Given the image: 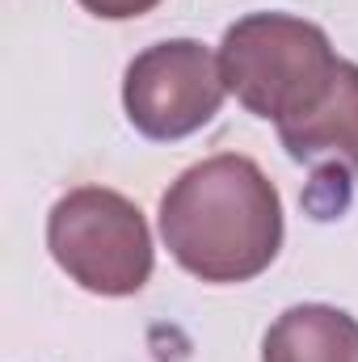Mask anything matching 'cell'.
I'll use <instances>...</instances> for the list:
<instances>
[{"label":"cell","mask_w":358,"mask_h":362,"mask_svg":"<svg viewBox=\"0 0 358 362\" xmlns=\"http://www.w3.org/2000/svg\"><path fill=\"white\" fill-rule=\"evenodd\" d=\"M76 4L93 17H101V21H131V17L152 13L161 0H76Z\"/></svg>","instance_id":"cell-7"},{"label":"cell","mask_w":358,"mask_h":362,"mask_svg":"<svg viewBox=\"0 0 358 362\" xmlns=\"http://www.w3.org/2000/svg\"><path fill=\"white\" fill-rule=\"evenodd\" d=\"M278 139L295 165L312 169V185L304 194L312 219H337L358 185V64L342 59L325 97L282 122Z\"/></svg>","instance_id":"cell-5"},{"label":"cell","mask_w":358,"mask_h":362,"mask_svg":"<svg viewBox=\"0 0 358 362\" xmlns=\"http://www.w3.org/2000/svg\"><path fill=\"white\" fill-rule=\"evenodd\" d=\"M47 249L81 291L101 299L139 295L156 262L144 211L105 185H76L51 206Z\"/></svg>","instance_id":"cell-3"},{"label":"cell","mask_w":358,"mask_h":362,"mask_svg":"<svg viewBox=\"0 0 358 362\" xmlns=\"http://www.w3.org/2000/svg\"><path fill=\"white\" fill-rule=\"evenodd\" d=\"M262 362H358V320L329 303H295L266 329Z\"/></svg>","instance_id":"cell-6"},{"label":"cell","mask_w":358,"mask_h":362,"mask_svg":"<svg viewBox=\"0 0 358 362\" xmlns=\"http://www.w3.org/2000/svg\"><path fill=\"white\" fill-rule=\"evenodd\" d=\"M228 97L219 55L198 38H165L144 47L122 76L127 122L152 144H178L202 131Z\"/></svg>","instance_id":"cell-4"},{"label":"cell","mask_w":358,"mask_h":362,"mask_svg":"<svg viewBox=\"0 0 358 362\" xmlns=\"http://www.w3.org/2000/svg\"><path fill=\"white\" fill-rule=\"evenodd\" d=\"M161 240L202 282H253L282 249V198L258 160L236 152L207 156L165 189Z\"/></svg>","instance_id":"cell-1"},{"label":"cell","mask_w":358,"mask_h":362,"mask_svg":"<svg viewBox=\"0 0 358 362\" xmlns=\"http://www.w3.org/2000/svg\"><path fill=\"white\" fill-rule=\"evenodd\" d=\"M337 55L329 34L316 21L291 13H249L224 30L219 42V72L228 93L253 114L274 127L312 110L333 72Z\"/></svg>","instance_id":"cell-2"}]
</instances>
